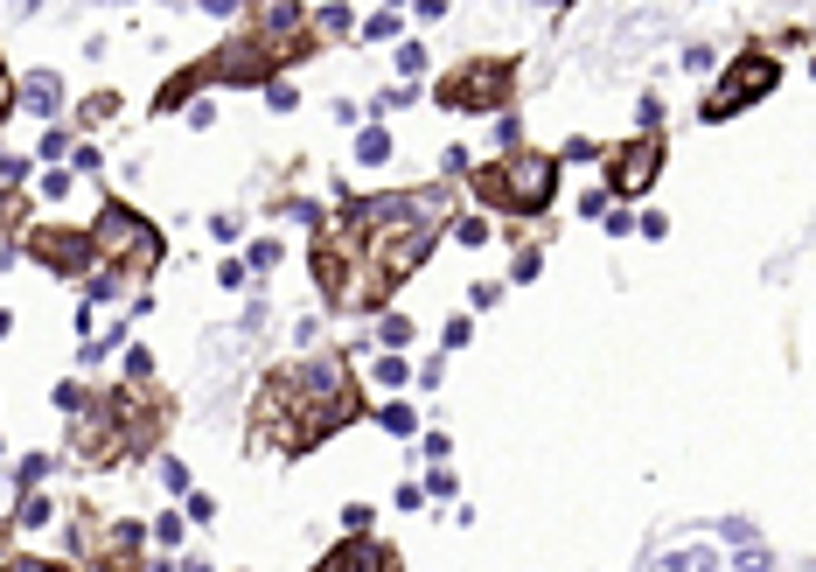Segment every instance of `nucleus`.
<instances>
[{
    "instance_id": "1",
    "label": "nucleus",
    "mask_w": 816,
    "mask_h": 572,
    "mask_svg": "<svg viewBox=\"0 0 816 572\" xmlns=\"http://www.w3.org/2000/svg\"><path fill=\"white\" fill-rule=\"evenodd\" d=\"M363 412L356 398V377H350V363L342 356H294V363H279V371H266V384H258V405H252V426L273 440L279 454H307V447H322L328 433H342Z\"/></svg>"
},
{
    "instance_id": "2",
    "label": "nucleus",
    "mask_w": 816,
    "mask_h": 572,
    "mask_svg": "<svg viewBox=\"0 0 816 572\" xmlns=\"http://www.w3.org/2000/svg\"><path fill=\"white\" fill-rule=\"evenodd\" d=\"M468 189H475V203H489V210H503V217H544L551 203H559V154L510 147V154H495V161L468 168Z\"/></svg>"
},
{
    "instance_id": "3",
    "label": "nucleus",
    "mask_w": 816,
    "mask_h": 572,
    "mask_svg": "<svg viewBox=\"0 0 816 572\" xmlns=\"http://www.w3.org/2000/svg\"><path fill=\"white\" fill-rule=\"evenodd\" d=\"M91 252H98V266H112V273H154L168 258V238H161V224H154L140 203H98V224H91Z\"/></svg>"
},
{
    "instance_id": "4",
    "label": "nucleus",
    "mask_w": 816,
    "mask_h": 572,
    "mask_svg": "<svg viewBox=\"0 0 816 572\" xmlns=\"http://www.w3.org/2000/svg\"><path fill=\"white\" fill-rule=\"evenodd\" d=\"M775 91H781V57L775 49H740V57L719 70V85L698 98V119L726 126V119H740L747 106H760V98H775Z\"/></svg>"
},
{
    "instance_id": "5",
    "label": "nucleus",
    "mask_w": 816,
    "mask_h": 572,
    "mask_svg": "<svg viewBox=\"0 0 816 572\" xmlns=\"http://www.w3.org/2000/svg\"><path fill=\"white\" fill-rule=\"evenodd\" d=\"M433 98H440L446 112H510V98H517V63H510V57H475V63L446 70Z\"/></svg>"
},
{
    "instance_id": "6",
    "label": "nucleus",
    "mask_w": 816,
    "mask_h": 572,
    "mask_svg": "<svg viewBox=\"0 0 816 572\" xmlns=\"http://www.w3.org/2000/svg\"><path fill=\"white\" fill-rule=\"evenodd\" d=\"M663 161H670L663 134H636V140H621V147L608 154V175H600V189H608L615 203H636V196H649V189H656Z\"/></svg>"
},
{
    "instance_id": "7",
    "label": "nucleus",
    "mask_w": 816,
    "mask_h": 572,
    "mask_svg": "<svg viewBox=\"0 0 816 572\" xmlns=\"http://www.w3.org/2000/svg\"><path fill=\"white\" fill-rule=\"evenodd\" d=\"M29 258H42L57 279H85L98 266V252H91V230H57V224H42L29 230Z\"/></svg>"
},
{
    "instance_id": "8",
    "label": "nucleus",
    "mask_w": 816,
    "mask_h": 572,
    "mask_svg": "<svg viewBox=\"0 0 816 572\" xmlns=\"http://www.w3.org/2000/svg\"><path fill=\"white\" fill-rule=\"evenodd\" d=\"M14 106L29 112L36 126H57V119H63V77L49 70V63L21 70V77H14Z\"/></svg>"
},
{
    "instance_id": "9",
    "label": "nucleus",
    "mask_w": 816,
    "mask_h": 572,
    "mask_svg": "<svg viewBox=\"0 0 816 572\" xmlns=\"http://www.w3.org/2000/svg\"><path fill=\"white\" fill-rule=\"evenodd\" d=\"M314 572H399V552L377 544V538H363V531H350L335 552H322V565H314Z\"/></svg>"
},
{
    "instance_id": "10",
    "label": "nucleus",
    "mask_w": 816,
    "mask_h": 572,
    "mask_svg": "<svg viewBox=\"0 0 816 572\" xmlns=\"http://www.w3.org/2000/svg\"><path fill=\"white\" fill-rule=\"evenodd\" d=\"M656 42H663V8H636V14H621V21H615L608 63H636V57H649Z\"/></svg>"
},
{
    "instance_id": "11",
    "label": "nucleus",
    "mask_w": 816,
    "mask_h": 572,
    "mask_svg": "<svg viewBox=\"0 0 816 572\" xmlns=\"http://www.w3.org/2000/svg\"><path fill=\"white\" fill-rule=\"evenodd\" d=\"M252 349H258V343H252L245 328H209V335H203V371H209V384H230V377L252 363Z\"/></svg>"
},
{
    "instance_id": "12",
    "label": "nucleus",
    "mask_w": 816,
    "mask_h": 572,
    "mask_svg": "<svg viewBox=\"0 0 816 572\" xmlns=\"http://www.w3.org/2000/svg\"><path fill=\"white\" fill-rule=\"evenodd\" d=\"M642 572H719V544L712 538H684V544H663V552H649Z\"/></svg>"
},
{
    "instance_id": "13",
    "label": "nucleus",
    "mask_w": 816,
    "mask_h": 572,
    "mask_svg": "<svg viewBox=\"0 0 816 572\" xmlns=\"http://www.w3.org/2000/svg\"><path fill=\"white\" fill-rule=\"evenodd\" d=\"M356 168H384L391 161V154H399V140H391V126L384 119H371V126H356Z\"/></svg>"
},
{
    "instance_id": "14",
    "label": "nucleus",
    "mask_w": 816,
    "mask_h": 572,
    "mask_svg": "<svg viewBox=\"0 0 816 572\" xmlns=\"http://www.w3.org/2000/svg\"><path fill=\"white\" fill-rule=\"evenodd\" d=\"M279 238H273V230H266V238H252L245 245V258H238V266H245V279H273V266H279Z\"/></svg>"
},
{
    "instance_id": "15",
    "label": "nucleus",
    "mask_w": 816,
    "mask_h": 572,
    "mask_svg": "<svg viewBox=\"0 0 816 572\" xmlns=\"http://www.w3.org/2000/svg\"><path fill=\"white\" fill-rule=\"evenodd\" d=\"M49 516H57V503L42 496V489H21V510H14V531H49Z\"/></svg>"
},
{
    "instance_id": "16",
    "label": "nucleus",
    "mask_w": 816,
    "mask_h": 572,
    "mask_svg": "<svg viewBox=\"0 0 816 572\" xmlns=\"http://www.w3.org/2000/svg\"><path fill=\"white\" fill-rule=\"evenodd\" d=\"M49 475H57V461H49V454H21V461H14V475H8V489L21 496V489H42Z\"/></svg>"
},
{
    "instance_id": "17",
    "label": "nucleus",
    "mask_w": 816,
    "mask_h": 572,
    "mask_svg": "<svg viewBox=\"0 0 816 572\" xmlns=\"http://www.w3.org/2000/svg\"><path fill=\"white\" fill-rule=\"evenodd\" d=\"M371 335H377V349H405L412 343V315H391V307H384Z\"/></svg>"
},
{
    "instance_id": "18",
    "label": "nucleus",
    "mask_w": 816,
    "mask_h": 572,
    "mask_svg": "<svg viewBox=\"0 0 816 572\" xmlns=\"http://www.w3.org/2000/svg\"><path fill=\"white\" fill-rule=\"evenodd\" d=\"M154 482H161L168 496H189V489H196V482H189V467H181L175 454H154Z\"/></svg>"
},
{
    "instance_id": "19",
    "label": "nucleus",
    "mask_w": 816,
    "mask_h": 572,
    "mask_svg": "<svg viewBox=\"0 0 816 572\" xmlns=\"http://www.w3.org/2000/svg\"><path fill=\"white\" fill-rule=\"evenodd\" d=\"M307 29H328V36H350L356 29V8H342V0H328V8L307 14Z\"/></svg>"
},
{
    "instance_id": "20",
    "label": "nucleus",
    "mask_w": 816,
    "mask_h": 572,
    "mask_svg": "<svg viewBox=\"0 0 816 572\" xmlns=\"http://www.w3.org/2000/svg\"><path fill=\"white\" fill-rule=\"evenodd\" d=\"M663 119H670V98L663 91H642L636 98V126H642V134H663Z\"/></svg>"
},
{
    "instance_id": "21",
    "label": "nucleus",
    "mask_w": 816,
    "mask_h": 572,
    "mask_svg": "<svg viewBox=\"0 0 816 572\" xmlns=\"http://www.w3.org/2000/svg\"><path fill=\"white\" fill-rule=\"evenodd\" d=\"M63 154H70V134H63V126H42V134H36V154H29V161H42V168H57V161H63Z\"/></svg>"
},
{
    "instance_id": "22",
    "label": "nucleus",
    "mask_w": 816,
    "mask_h": 572,
    "mask_svg": "<svg viewBox=\"0 0 816 572\" xmlns=\"http://www.w3.org/2000/svg\"><path fill=\"white\" fill-rule=\"evenodd\" d=\"M377 426H384L391 440H412V433H419V420H412V405H399V398H391V405H377Z\"/></svg>"
},
{
    "instance_id": "23",
    "label": "nucleus",
    "mask_w": 816,
    "mask_h": 572,
    "mask_svg": "<svg viewBox=\"0 0 816 572\" xmlns=\"http://www.w3.org/2000/svg\"><path fill=\"white\" fill-rule=\"evenodd\" d=\"M181 531H189V516H154V531H147V544H154V552H175V544H181Z\"/></svg>"
},
{
    "instance_id": "24",
    "label": "nucleus",
    "mask_w": 816,
    "mask_h": 572,
    "mask_svg": "<svg viewBox=\"0 0 816 572\" xmlns=\"http://www.w3.org/2000/svg\"><path fill=\"white\" fill-rule=\"evenodd\" d=\"M377 384H384V392L412 384V363H405V349H384V356H377Z\"/></svg>"
},
{
    "instance_id": "25",
    "label": "nucleus",
    "mask_w": 816,
    "mask_h": 572,
    "mask_svg": "<svg viewBox=\"0 0 816 572\" xmlns=\"http://www.w3.org/2000/svg\"><path fill=\"white\" fill-rule=\"evenodd\" d=\"M733 572H775V552H768V544H733Z\"/></svg>"
},
{
    "instance_id": "26",
    "label": "nucleus",
    "mask_w": 816,
    "mask_h": 572,
    "mask_svg": "<svg viewBox=\"0 0 816 572\" xmlns=\"http://www.w3.org/2000/svg\"><path fill=\"white\" fill-rule=\"evenodd\" d=\"M503 294H510L503 279H475V286H468V307H475V315H495V307H503Z\"/></svg>"
},
{
    "instance_id": "27",
    "label": "nucleus",
    "mask_w": 816,
    "mask_h": 572,
    "mask_svg": "<svg viewBox=\"0 0 816 572\" xmlns=\"http://www.w3.org/2000/svg\"><path fill=\"white\" fill-rule=\"evenodd\" d=\"M412 98H419V85H384V91L371 98V119H384V112H405Z\"/></svg>"
},
{
    "instance_id": "28",
    "label": "nucleus",
    "mask_w": 816,
    "mask_h": 572,
    "mask_svg": "<svg viewBox=\"0 0 816 572\" xmlns=\"http://www.w3.org/2000/svg\"><path fill=\"white\" fill-rule=\"evenodd\" d=\"M70 175H105V147L98 140H70Z\"/></svg>"
},
{
    "instance_id": "29",
    "label": "nucleus",
    "mask_w": 816,
    "mask_h": 572,
    "mask_svg": "<svg viewBox=\"0 0 816 572\" xmlns=\"http://www.w3.org/2000/svg\"><path fill=\"white\" fill-rule=\"evenodd\" d=\"M419 489H426V496H433V503H454V489H461V475H454V467H446V461H433V475H426V482H419Z\"/></svg>"
},
{
    "instance_id": "30",
    "label": "nucleus",
    "mask_w": 816,
    "mask_h": 572,
    "mask_svg": "<svg viewBox=\"0 0 816 572\" xmlns=\"http://www.w3.org/2000/svg\"><path fill=\"white\" fill-rule=\"evenodd\" d=\"M399 36H405V29H399V14H391V8H377L371 21H363V42H377V49H384V42H399Z\"/></svg>"
},
{
    "instance_id": "31",
    "label": "nucleus",
    "mask_w": 816,
    "mask_h": 572,
    "mask_svg": "<svg viewBox=\"0 0 816 572\" xmlns=\"http://www.w3.org/2000/svg\"><path fill=\"white\" fill-rule=\"evenodd\" d=\"M154 371H161V363H154V349H126V384H140V392H147V384H154Z\"/></svg>"
},
{
    "instance_id": "32",
    "label": "nucleus",
    "mask_w": 816,
    "mask_h": 572,
    "mask_svg": "<svg viewBox=\"0 0 816 572\" xmlns=\"http://www.w3.org/2000/svg\"><path fill=\"white\" fill-rule=\"evenodd\" d=\"M489 238H495V224H489V217H461V224H454V245H468V252H482Z\"/></svg>"
},
{
    "instance_id": "33",
    "label": "nucleus",
    "mask_w": 816,
    "mask_h": 572,
    "mask_svg": "<svg viewBox=\"0 0 816 572\" xmlns=\"http://www.w3.org/2000/svg\"><path fill=\"white\" fill-rule=\"evenodd\" d=\"M426 70V42H399V85H419Z\"/></svg>"
},
{
    "instance_id": "34",
    "label": "nucleus",
    "mask_w": 816,
    "mask_h": 572,
    "mask_svg": "<svg viewBox=\"0 0 816 572\" xmlns=\"http://www.w3.org/2000/svg\"><path fill=\"white\" fill-rule=\"evenodd\" d=\"M489 140H495V154H510V147H523V126H517V112H495V126H489Z\"/></svg>"
},
{
    "instance_id": "35",
    "label": "nucleus",
    "mask_w": 816,
    "mask_h": 572,
    "mask_svg": "<svg viewBox=\"0 0 816 572\" xmlns=\"http://www.w3.org/2000/svg\"><path fill=\"white\" fill-rule=\"evenodd\" d=\"M85 126H105V119H119V91H98V98H85V112H77Z\"/></svg>"
},
{
    "instance_id": "36",
    "label": "nucleus",
    "mask_w": 816,
    "mask_h": 572,
    "mask_svg": "<svg viewBox=\"0 0 816 572\" xmlns=\"http://www.w3.org/2000/svg\"><path fill=\"white\" fill-rule=\"evenodd\" d=\"M684 70H691V77L719 70V49H712V42H684Z\"/></svg>"
},
{
    "instance_id": "37",
    "label": "nucleus",
    "mask_w": 816,
    "mask_h": 572,
    "mask_svg": "<svg viewBox=\"0 0 816 572\" xmlns=\"http://www.w3.org/2000/svg\"><path fill=\"white\" fill-rule=\"evenodd\" d=\"M258 91H266V106H273V112H294V106H301V91L286 85V77H266V85H258Z\"/></svg>"
},
{
    "instance_id": "38",
    "label": "nucleus",
    "mask_w": 816,
    "mask_h": 572,
    "mask_svg": "<svg viewBox=\"0 0 816 572\" xmlns=\"http://www.w3.org/2000/svg\"><path fill=\"white\" fill-rule=\"evenodd\" d=\"M600 230H608V238H628V230H636V210H628V203H608V210H600Z\"/></svg>"
},
{
    "instance_id": "39",
    "label": "nucleus",
    "mask_w": 816,
    "mask_h": 572,
    "mask_svg": "<svg viewBox=\"0 0 816 572\" xmlns=\"http://www.w3.org/2000/svg\"><path fill=\"white\" fill-rule=\"evenodd\" d=\"M538 273H544V252H538V245H523V252H517V266H510V279H517V286H531Z\"/></svg>"
},
{
    "instance_id": "40",
    "label": "nucleus",
    "mask_w": 816,
    "mask_h": 572,
    "mask_svg": "<svg viewBox=\"0 0 816 572\" xmlns=\"http://www.w3.org/2000/svg\"><path fill=\"white\" fill-rule=\"evenodd\" d=\"M712 538H726V544H754L760 531L747 524V516H719V524H712Z\"/></svg>"
},
{
    "instance_id": "41",
    "label": "nucleus",
    "mask_w": 816,
    "mask_h": 572,
    "mask_svg": "<svg viewBox=\"0 0 816 572\" xmlns=\"http://www.w3.org/2000/svg\"><path fill=\"white\" fill-rule=\"evenodd\" d=\"M181 503H189V510H181V516H189V524H217V496H203V489H189V496H181Z\"/></svg>"
},
{
    "instance_id": "42",
    "label": "nucleus",
    "mask_w": 816,
    "mask_h": 572,
    "mask_svg": "<svg viewBox=\"0 0 816 572\" xmlns=\"http://www.w3.org/2000/svg\"><path fill=\"white\" fill-rule=\"evenodd\" d=\"M85 405H91V392H85V384H77V377H70V384H57V412H70V420H77V412H85Z\"/></svg>"
},
{
    "instance_id": "43",
    "label": "nucleus",
    "mask_w": 816,
    "mask_h": 572,
    "mask_svg": "<svg viewBox=\"0 0 816 572\" xmlns=\"http://www.w3.org/2000/svg\"><path fill=\"white\" fill-rule=\"evenodd\" d=\"M0 572H77V565H63V559H29V552H21V559H8Z\"/></svg>"
},
{
    "instance_id": "44",
    "label": "nucleus",
    "mask_w": 816,
    "mask_h": 572,
    "mask_svg": "<svg viewBox=\"0 0 816 572\" xmlns=\"http://www.w3.org/2000/svg\"><path fill=\"white\" fill-rule=\"evenodd\" d=\"M238 230H245V217H238V210H217V217H209V238H217V245H230Z\"/></svg>"
},
{
    "instance_id": "45",
    "label": "nucleus",
    "mask_w": 816,
    "mask_h": 572,
    "mask_svg": "<svg viewBox=\"0 0 816 572\" xmlns=\"http://www.w3.org/2000/svg\"><path fill=\"white\" fill-rule=\"evenodd\" d=\"M412 384H419V392H440V384H446V356H433V363H419V371H412Z\"/></svg>"
},
{
    "instance_id": "46",
    "label": "nucleus",
    "mask_w": 816,
    "mask_h": 572,
    "mask_svg": "<svg viewBox=\"0 0 816 572\" xmlns=\"http://www.w3.org/2000/svg\"><path fill=\"white\" fill-rule=\"evenodd\" d=\"M217 126V98H189V134H209Z\"/></svg>"
},
{
    "instance_id": "47",
    "label": "nucleus",
    "mask_w": 816,
    "mask_h": 572,
    "mask_svg": "<svg viewBox=\"0 0 816 572\" xmlns=\"http://www.w3.org/2000/svg\"><path fill=\"white\" fill-rule=\"evenodd\" d=\"M636 230H642L649 245H663V238H670V217H663V210H642V217H636Z\"/></svg>"
},
{
    "instance_id": "48",
    "label": "nucleus",
    "mask_w": 816,
    "mask_h": 572,
    "mask_svg": "<svg viewBox=\"0 0 816 572\" xmlns=\"http://www.w3.org/2000/svg\"><path fill=\"white\" fill-rule=\"evenodd\" d=\"M322 328H328L322 315H301V322H294V343H301V349H322Z\"/></svg>"
},
{
    "instance_id": "49",
    "label": "nucleus",
    "mask_w": 816,
    "mask_h": 572,
    "mask_svg": "<svg viewBox=\"0 0 816 572\" xmlns=\"http://www.w3.org/2000/svg\"><path fill=\"white\" fill-rule=\"evenodd\" d=\"M440 343H446V349H468V343H475V322H468V315H454V322H446V335H440Z\"/></svg>"
},
{
    "instance_id": "50",
    "label": "nucleus",
    "mask_w": 816,
    "mask_h": 572,
    "mask_svg": "<svg viewBox=\"0 0 816 572\" xmlns=\"http://www.w3.org/2000/svg\"><path fill=\"white\" fill-rule=\"evenodd\" d=\"M608 203H615V196H608V189H600V181H593V189L579 196V217H587V224H600V210H608Z\"/></svg>"
},
{
    "instance_id": "51",
    "label": "nucleus",
    "mask_w": 816,
    "mask_h": 572,
    "mask_svg": "<svg viewBox=\"0 0 816 572\" xmlns=\"http://www.w3.org/2000/svg\"><path fill=\"white\" fill-rule=\"evenodd\" d=\"M21 175H29V154H0V189H14Z\"/></svg>"
},
{
    "instance_id": "52",
    "label": "nucleus",
    "mask_w": 816,
    "mask_h": 572,
    "mask_svg": "<svg viewBox=\"0 0 816 572\" xmlns=\"http://www.w3.org/2000/svg\"><path fill=\"white\" fill-rule=\"evenodd\" d=\"M371 524H377L371 503H350V510H342V531H371Z\"/></svg>"
},
{
    "instance_id": "53",
    "label": "nucleus",
    "mask_w": 816,
    "mask_h": 572,
    "mask_svg": "<svg viewBox=\"0 0 816 572\" xmlns=\"http://www.w3.org/2000/svg\"><path fill=\"white\" fill-rule=\"evenodd\" d=\"M42 196H49V203H63V196H70V175H63V168H49V175H42Z\"/></svg>"
},
{
    "instance_id": "54",
    "label": "nucleus",
    "mask_w": 816,
    "mask_h": 572,
    "mask_svg": "<svg viewBox=\"0 0 816 572\" xmlns=\"http://www.w3.org/2000/svg\"><path fill=\"white\" fill-rule=\"evenodd\" d=\"M391 503H399V510H426V489H419V482H399V496H391Z\"/></svg>"
},
{
    "instance_id": "55",
    "label": "nucleus",
    "mask_w": 816,
    "mask_h": 572,
    "mask_svg": "<svg viewBox=\"0 0 816 572\" xmlns=\"http://www.w3.org/2000/svg\"><path fill=\"white\" fill-rule=\"evenodd\" d=\"M14 112V77H8V63H0V119Z\"/></svg>"
},
{
    "instance_id": "56",
    "label": "nucleus",
    "mask_w": 816,
    "mask_h": 572,
    "mask_svg": "<svg viewBox=\"0 0 816 572\" xmlns=\"http://www.w3.org/2000/svg\"><path fill=\"white\" fill-rule=\"evenodd\" d=\"M14 217H21V196H14V189H0V224H14Z\"/></svg>"
},
{
    "instance_id": "57",
    "label": "nucleus",
    "mask_w": 816,
    "mask_h": 572,
    "mask_svg": "<svg viewBox=\"0 0 816 572\" xmlns=\"http://www.w3.org/2000/svg\"><path fill=\"white\" fill-rule=\"evenodd\" d=\"M0 8H8V14L21 21V14H36V8H42V0H0Z\"/></svg>"
},
{
    "instance_id": "58",
    "label": "nucleus",
    "mask_w": 816,
    "mask_h": 572,
    "mask_svg": "<svg viewBox=\"0 0 816 572\" xmlns=\"http://www.w3.org/2000/svg\"><path fill=\"white\" fill-rule=\"evenodd\" d=\"M446 14V0H419V21H440Z\"/></svg>"
},
{
    "instance_id": "59",
    "label": "nucleus",
    "mask_w": 816,
    "mask_h": 572,
    "mask_svg": "<svg viewBox=\"0 0 816 572\" xmlns=\"http://www.w3.org/2000/svg\"><path fill=\"white\" fill-rule=\"evenodd\" d=\"M8 335H14V307H0V343H8Z\"/></svg>"
},
{
    "instance_id": "60",
    "label": "nucleus",
    "mask_w": 816,
    "mask_h": 572,
    "mask_svg": "<svg viewBox=\"0 0 816 572\" xmlns=\"http://www.w3.org/2000/svg\"><path fill=\"white\" fill-rule=\"evenodd\" d=\"M98 572H134V565H98Z\"/></svg>"
},
{
    "instance_id": "61",
    "label": "nucleus",
    "mask_w": 816,
    "mask_h": 572,
    "mask_svg": "<svg viewBox=\"0 0 816 572\" xmlns=\"http://www.w3.org/2000/svg\"><path fill=\"white\" fill-rule=\"evenodd\" d=\"M384 8H405V0H384Z\"/></svg>"
},
{
    "instance_id": "62",
    "label": "nucleus",
    "mask_w": 816,
    "mask_h": 572,
    "mask_svg": "<svg viewBox=\"0 0 816 572\" xmlns=\"http://www.w3.org/2000/svg\"><path fill=\"white\" fill-rule=\"evenodd\" d=\"M0 461H8V440H0Z\"/></svg>"
},
{
    "instance_id": "63",
    "label": "nucleus",
    "mask_w": 816,
    "mask_h": 572,
    "mask_svg": "<svg viewBox=\"0 0 816 572\" xmlns=\"http://www.w3.org/2000/svg\"><path fill=\"white\" fill-rule=\"evenodd\" d=\"M531 8H551V0H531Z\"/></svg>"
}]
</instances>
